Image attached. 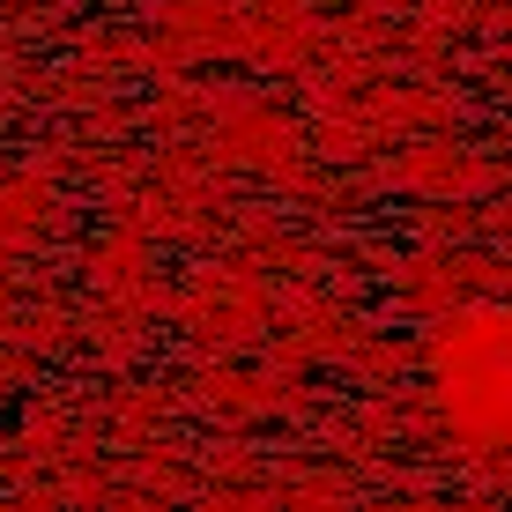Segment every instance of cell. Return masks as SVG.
I'll list each match as a JSON object with an SVG mask.
<instances>
[{"label": "cell", "mask_w": 512, "mask_h": 512, "mask_svg": "<svg viewBox=\"0 0 512 512\" xmlns=\"http://www.w3.org/2000/svg\"><path fill=\"white\" fill-rule=\"evenodd\" d=\"M431 372L453 431L483 438V446H512V305L453 320L438 334Z\"/></svg>", "instance_id": "obj_1"}]
</instances>
